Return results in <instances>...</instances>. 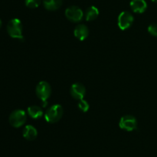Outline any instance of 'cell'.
<instances>
[{"label": "cell", "mask_w": 157, "mask_h": 157, "mask_svg": "<svg viewBox=\"0 0 157 157\" xmlns=\"http://www.w3.org/2000/svg\"><path fill=\"white\" fill-rule=\"evenodd\" d=\"M78 108H79V109L81 111H82L83 112H86L88 111L89 109V107H90V106H89L88 103H87L86 100H84V99H81L79 101V103H78Z\"/></svg>", "instance_id": "obj_16"}, {"label": "cell", "mask_w": 157, "mask_h": 157, "mask_svg": "<svg viewBox=\"0 0 157 157\" xmlns=\"http://www.w3.org/2000/svg\"><path fill=\"white\" fill-rule=\"evenodd\" d=\"M63 108L61 105H53L48 109L44 114V119L49 123H57L63 115Z\"/></svg>", "instance_id": "obj_2"}, {"label": "cell", "mask_w": 157, "mask_h": 157, "mask_svg": "<svg viewBox=\"0 0 157 157\" xmlns=\"http://www.w3.org/2000/svg\"><path fill=\"white\" fill-rule=\"evenodd\" d=\"M1 27H2V21L1 19H0V29H1Z\"/></svg>", "instance_id": "obj_18"}, {"label": "cell", "mask_w": 157, "mask_h": 157, "mask_svg": "<svg viewBox=\"0 0 157 157\" xmlns=\"http://www.w3.org/2000/svg\"><path fill=\"white\" fill-rule=\"evenodd\" d=\"M70 92L71 96L74 99L77 100H81L84 99V95L86 94V89L84 87V85L81 83H74L71 86Z\"/></svg>", "instance_id": "obj_8"}, {"label": "cell", "mask_w": 157, "mask_h": 157, "mask_svg": "<svg viewBox=\"0 0 157 157\" xmlns=\"http://www.w3.org/2000/svg\"><path fill=\"white\" fill-rule=\"evenodd\" d=\"M99 15V10L97 7L92 6L87 9L85 12V19L87 21H93Z\"/></svg>", "instance_id": "obj_14"}, {"label": "cell", "mask_w": 157, "mask_h": 157, "mask_svg": "<svg viewBox=\"0 0 157 157\" xmlns=\"http://www.w3.org/2000/svg\"><path fill=\"white\" fill-rule=\"evenodd\" d=\"M36 95L44 104V107L47 106V99L52 94V88L48 83L45 81H41L37 85L35 89Z\"/></svg>", "instance_id": "obj_3"}, {"label": "cell", "mask_w": 157, "mask_h": 157, "mask_svg": "<svg viewBox=\"0 0 157 157\" xmlns=\"http://www.w3.org/2000/svg\"><path fill=\"white\" fill-rule=\"evenodd\" d=\"M119 126L121 129H124V130L130 132V131H133L136 129L137 120L133 115H126L120 119Z\"/></svg>", "instance_id": "obj_7"}, {"label": "cell", "mask_w": 157, "mask_h": 157, "mask_svg": "<svg viewBox=\"0 0 157 157\" xmlns=\"http://www.w3.org/2000/svg\"><path fill=\"white\" fill-rule=\"evenodd\" d=\"M130 6L135 13H144L147 9V3L145 0H131Z\"/></svg>", "instance_id": "obj_9"}, {"label": "cell", "mask_w": 157, "mask_h": 157, "mask_svg": "<svg viewBox=\"0 0 157 157\" xmlns=\"http://www.w3.org/2000/svg\"><path fill=\"white\" fill-rule=\"evenodd\" d=\"M37 135H38V131L35 129V126L32 125H28L23 129V136L25 139L32 141L36 139Z\"/></svg>", "instance_id": "obj_11"}, {"label": "cell", "mask_w": 157, "mask_h": 157, "mask_svg": "<svg viewBox=\"0 0 157 157\" xmlns=\"http://www.w3.org/2000/svg\"><path fill=\"white\" fill-rule=\"evenodd\" d=\"M148 32L153 36L157 37V23H152L149 26Z\"/></svg>", "instance_id": "obj_17"}, {"label": "cell", "mask_w": 157, "mask_h": 157, "mask_svg": "<svg viewBox=\"0 0 157 157\" xmlns=\"http://www.w3.org/2000/svg\"><path fill=\"white\" fill-rule=\"evenodd\" d=\"M84 12L81 8L76 6H69L65 10V16L69 21L79 22L84 18Z\"/></svg>", "instance_id": "obj_5"}, {"label": "cell", "mask_w": 157, "mask_h": 157, "mask_svg": "<svg viewBox=\"0 0 157 157\" xmlns=\"http://www.w3.org/2000/svg\"><path fill=\"white\" fill-rule=\"evenodd\" d=\"M75 36L80 41L86 39L89 35V30L87 26L84 24H79L75 27L74 31Z\"/></svg>", "instance_id": "obj_10"}, {"label": "cell", "mask_w": 157, "mask_h": 157, "mask_svg": "<svg viewBox=\"0 0 157 157\" xmlns=\"http://www.w3.org/2000/svg\"><path fill=\"white\" fill-rule=\"evenodd\" d=\"M134 18L128 11H124L118 16V26L121 30L128 29L133 25Z\"/></svg>", "instance_id": "obj_6"}, {"label": "cell", "mask_w": 157, "mask_h": 157, "mask_svg": "<svg viewBox=\"0 0 157 157\" xmlns=\"http://www.w3.org/2000/svg\"><path fill=\"white\" fill-rule=\"evenodd\" d=\"M7 32L12 38L23 39L22 24L18 18H12L8 22Z\"/></svg>", "instance_id": "obj_1"}, {"label": "cell", "mask_w": 157, "mask_h": 157, "mask_svg": "<svg viewBox=\"0 0 157 157\" xmlns=\"http://www.w3.org/2000/svg\"><path fill=\"white\" fill-rule=\"evenodd\" d=\"M26 119H27L26 112L21 109H16L13 111L9 115V123L11 126L15 128L21 127V126H23Z\"/></svg>", "instance_id": "obj_4"}, {"label": "cell", "mask_w": 157, "mask_h": 157, "mask_svg": "<svg viewBox=\"0 0 157 157\" xmlns=\"http://www.w3.org/2000/svg\"><path fill=\"white\" fill-rule=\"evenodd\" d=\"M28 113L32 119H38L42 117L43 110L40 106H32L28 108Z\"/></svg>", "instance_id": "obj_13"}, {"label": "cell", "mask_w": 157, "mask_h": 157, "mask_svg": "<svg viewBox=\"0 0 157 157\" xmlns=\"http://www.w3.org/2000/svg\"><path fill=\"white\" fill-rule=\"evenodd\" d=\"M151 1H153V2H157V0H151Z\"/></svg>", "instance_id": "obj_19"}, {"label": "cell", "mask_w": 157, "mask_h": 157, "mask_svg": "<svg viewBox=\"0 0 157 157\" xmlns=\"http://www.w3.org/2000/svg\"><path fill=\"white\" fill-rule=\"evenodd\" d=\"M41 0H25V3L28 8L30 9H36L41 5Z\"/></svg>", "instance_id": "obj_15"}, {"label": "cell", "mask_w": 157, "mask_h": 157, "mask_svg": "<svg viewBox=\"0 0 157 157\" xmlns=\"http://www.w3.org/2000/svg\"><path fill=\"white\" fill-rule=\"evenodd\" d=\"M63 3V0H43L44 7L47 10L55 11L59 9Z\"/></svg>", "instance_id": "obj_12"}]
</instances>
